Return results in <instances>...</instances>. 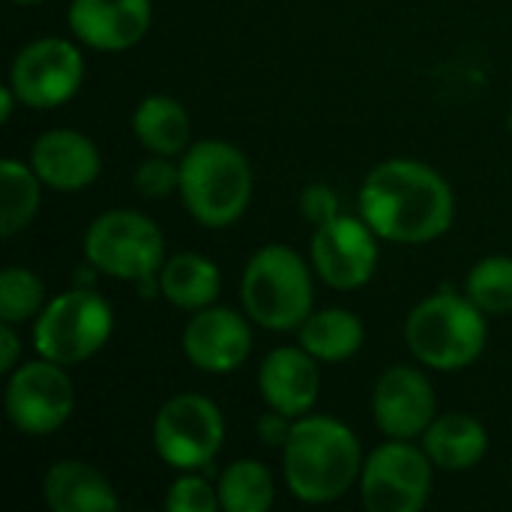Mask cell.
Wrapping results in <instances>:
<instances>
[{
    "label": "cell",
    "mask_w": 512,
    "mask_h": 512,
    "mask_svg": "<svg viewBox=\"0 0 512 512\" xmlns=\"http://www.w3.org/2000/svg\"><path fill=\"white\" fill-rule=\"evenodd\" d=\"M360 216L387 243H432L456 216L450 183L417 159H387L360 186Z\"/></svg>",
    "instance_id": "1"
},
{
    "label": "cell",
    "mask_w": 512,
    "mask_h": 512,
    "mask_svg": "<svg viewBox=\"0 0 512 512\" xmlns=\"http://www.w3.org/2000/svg\"><path fill=\"white\" fill-rule=\"evenodd\" d=\"M363 450L351 426L327 414L294 420L282 447V474L303 504H333L345 498L363 474Z\"/></svg>",
    "instance_id": "2"
},
{
    "label": "cell",
    "mask_w": 512,
    "mask_h": 512,
    "mask_svg": "<svg viewBox=\"0 0 512 512\" xmlns=\"http://www.w3.org/2000/svg\"><path fill=\"white\" fill-rule=\"evenodd\" d=\"M252 189V165L231 141L204 138L180 156V201L204 228H231L246 213Z\"/></svg>",
    "instance_id": "3"
},
{
    "label": "cell",
    "mask_w": 512,
    "mask_h": 512,
    "mask_svg": "<svg viewBox=\"0 0 512 512\" xmlns=\"http://www.w3.org/2000/svg\"><path fill=\"white\" fill-rule=\"evenodd\" d=\"M486 312L465 294L441 291L420 300L405 321V342L414 360L435 372H462L486 351Z\"/></svg>",
    "instance_id": "4"
},
{
    "label": "cell",
    "mask_w": 512,
    "mask_h": 512,
    "mask_svg": "<svg viewBox=\"0 0 512 512\" xmlns=\"http://www.w3.org/2000/svg\"><path fill=\"white\" fill-rule=\"evenodd\" d=\"M243 312L264 330H300L315 306V285L309 264L282 243L261 246L243 270L240 282Z\"/></svg>",
    "instance_id": "5"
},
{
    "label": "cell",
    "mask_w": 512,
    "mask_h": 512,
    "mask_svg": "<svg viewBox=\"0 0 512 512\" xmlns=\"http://www.w3.org/2000/svg\"><path fill=\"white\" fill-rule=\"evenodd\" d=\"M114 333V309L96 288L72 285L51 297L33 318V348L60 366H78L99 354Z\"/></svg>",
    "instance_id": "6"
},
{
    "label": "cell",
    "mask_w": 512,
    "mask_h": 512,
    "mask_svg": "<svg viewBox=\"0 0 512 512\" xmlns=\"http://www.w3.org/2000/svg\"><path fill=\"white\" fill-rule=\"evenodd\" d=\"M84 258L102 276L135 285L159 276L165 264V237L159 225L138 210H105L84 231Z\"/></svg>",
    "instance_id": "7"
},
{
    "label": "cell",
    "mask_w": 512,
    "mask_h": 512,
    "mask_svg": "<svg viewBox=\"0 0 512 512\" xmlns=\"http://www.w3.org/2000/svg\"><path fill=\"white\" fill-rule=\"evenodd\" d=\"M225 441V417L219 405L201 393L171 396L153 417L156 456L174 471L207 468Z\"/></svg>",
    "instance_id": "8"
},
{
    "label": "cell",
    "mask_w": 512,
    "mask_h": 512,
    "mask_svg": "<svg viewBox=\"0 0 512 512\" xmlns=\"http://www.w3.org/2000/svg\"><path fill=\"white\" fill-rule=\"evenodd\" d=\"M435 483V465L411 441H384L369 453L360 474V498L369 512H420Z\"/></svg>",
    "instance_id": "9"
},
{
    "label": "cell",
    "mask_w": 512,
    "mask_h": 512,
    "mask_svg": "<svg viewBox=\"0 0 512 512\" xmlns=\"http://www.w3.org/2000/svg\"><path fill=\"white\" fill-rule=\"evenodd\" d=\"M3 408L15 432L51 435L63 429L75 411V384L66 366L39 357L9 372Z\"/></svg>",
    "instance_id": "10"
},
{
    "label": "cell",
    "mask_w": 512,
    "mask_h": 512,
    "mask_svg": "<svg viewBox=\"0 0 512 512\" xmlns=\"http://www.w3.org/2000/svg\"><path fill=\"white\" fill-rule=\"evenodd\" d=\"M84 81V57L72 39L42 36L27 42L9 66V84L21 105L48 111L69 102Z\"/></svg>",
    "instance_id": "11"
},
{
    "label": "cell",
    "mask_w": 512,
    "mask_h": 512,
    "mask_svg": "<svg viewBox=\"0 0 512 512\" xmlns=\"http://www.w3.org/2000/svg\"><path fill=\"white\" fill-rule=\"evenodd\" d=\"M378 234L360 216H333L312 231L309 255L324 285L336 291L363 288L378 270Z\"/></svg>",
    "instance_id": "12"
},
{
    "label": "cell",
    "mask_w": 512,
    "mask_h": 512,
    "mask_svg": "<svg viewBox=\"0 0 512 512\" xmlns=\"http://www.w3.org/2000/svg\"><path fill=\"white\" fill-rule=\"evenodd\" d=\"M249 315H240L228 306H207L192 312V321L183 327L180 348L186 360L207 375H231L240 369L252 351Z\"/></svg>",
    "instance_id": "13"
},
{
    "label": "cell",
    "mask_w": 512,
    "mask_h": 512,
    "mask_svg": "<svg viewBox=\"0 0 512 512\" xmlns=\"http://www.w3.org/2000/svg\"><path fill=\"white\" fill-rule=\"evenodd\" d=\"M438 399L432 381L411 366H393L387 369L372 390V417L378 432L396 441H414L423 438V432L432 426Z\"/></svg>",
    "instance_id": "14"
},
{
    "label": "cell",
    "mask_w": 512,
    "mask_h": 512,
    "mask_svg": "<svg viewBox=\"0 0 512 512\" xmlns=\"http://www.w3.org/2000/svg\"><path fill=\"white\" fill-rule=\"evenodd\" d=\"M153 21L150 0H72L66 24L72 36L96 51L135 48Z\"/></svg>",
    "instance_id": "15"
},
{
    "label": "cell",
    "mask_w": 512,
    "mask_h": 512,
    "mask_svg": "<svg viewBox=\"0 0 512 512\" xmlns=\"http://www.w3.org/2000/svg\"><path fill=\"white\" fill-rule=\"evenodd\" d=\"M258 393L270 411L291 420L309 414L321 393L318 360L303 345L273 348L258 369Z\"/></svg>",
    "instance_id": "16"
},
{
    "label": "cell",
    "mask_w": 512,
    "mask_h": 512,
    "mask_svg": "<svg viewBox=\"0 0 512 512\" xmlns=\"http://www.w3.org/2000/svg\"><path fill=\"white\" fill-rule=\"evenodd\" d=\"M30 168L48 189L78 192L102 171L99 147L78 129H48L30 147Z\"/></svg>",
    "instance_id": "17"
},
{
    "label": "cell",
    "mask_w": 512,
    "mask_h": 512,
    "mask_svg": "<svg viewBox=\"0 0 512 512\" xmlns=\"http://www.w3.org/2000/svg\"><path fill=\"white\" fill-rule=\"evenodd\" d=\"M42 498L54 512H111L120 498L108 477L81 459H60L42 477Z\"/></svg>",
    "instance_id": "18"
},
{
    "label": "cell",
    "mask_w": 512,
    "mask_h": 512,
    "mask_svg": "<svg viewBox=\"0 0 512 512\" xmlns=\"http://www.w3.org/2000/svg\"><path fill=\"white\" fill-rule=\"evenodd\" d=\"M423 450L441 471H471L489 453V432L471 414H444L423 432Z\"/></svg>",
    "instance_id": "19"
},
{
    "label": "cell",
    "mask_w": 512,
    "mask_h": 512,
    "mask_svg": "<svg viewBox=\"0 0 512 512\" xmlns=\"http://www.w3.org/2000/svg\"><path fill=\"white\" fill-rule=\"evenodd\" d=\"M135 141L156 156H183L192 138V120L183 102L165 93L144 96L132 111Z\"/></svg>",
    "instance_id": "20"
},
{
    "label": "cell",
    "mask_w": 512,
    "mask_h": 512,
    "mask_svg": "<svg viewBox=\"0 0 512 512\" xmlns=\"http://www.w3.org/2000/svg\"><path fill=\"white\" fill-rule=\"evenodd\" d=\"M159 288L162 297L183 309V312H198L216 303L222 291V273L219 267L198 252H177L165 258L159 270Z\"/></svg>",
    "instance_id": "21"
},
{
    "label": "cell",
    "mask_w": 512,
    "mask_h": 512,
    "mask_svg": "<svg viewBox=\"0 0 512 512\" xmlns=\"http://www.w3.org/2000/svg\"><path fill=\"white\" fill-rule=\"evenodd\" d=\"M297 333H300V345L318 363H345L363 348L366 339L363 321L351 309L312 312Z\"/></svg>",
    "instance_id": "22"
},
{
    "label": "cell",
    "mask_w": 512,
    "mask_h": 512,
    "mask_svg": "<svg viewBox=\"0 0 512 512\" xmlns=\"http://www.w3.org/2000/svg\"><path fill=\"white\" fill-rule=\"evenodd\" d=\"M42 180L30 168V162L3 159L0 165V234L12 240L21 234L39 213L42 204Z\"/></svg>",
    "instance_id": "23"
},
{
    "label": "cell",
    "mask_w": 512,
    "mask_h": 512,
    "mask_svg": "<svg viewBox=\"0 0 512 512\" xmlns=\"http://www.w3.org/2000/svg\"><path fill=\"white\" fill-rule=\"evenodd\" d=\"M216 489L225 512H267L276 501L273 477L258 459H234L219 474Z\"/></svg>",
    "instance_id": "24"
},
{
    "label": "cell",
    "mask_w": 512,
    "mask_h": 512,
    "mask_svg": "<svg viewBox=\"0 0 512 512\" xmlns=\"http://www.w3.org/2000/svg\"><path fill=\"white\" fill-rule=\"evenodd\" d=\"M465 294L486 312V315H507L512 312V258L492 255L471 267L465 279Z\"/></svg>",
    "instance_id": "25"
},
{
    "label": "cell",
    "mask_w": 512,
    "mask_h": 512,
    "mask_svg": "<svg viewBox=\"0 0 512 512\" xmlns=\"http://www.w3.org/2000/svg\"><path fill=\"white\" fill-rule=\"evenodd\" d=\"M45 285L27 267H6L0 273V321L24 324L45 306Z\"/></svg>",
    "instance_id": "26"
},
{
    "label": "cell",
    "mask_w": 512,
    "mask_h": 512,
    "mask_svg": "<svg viewBox=\"0 0 512 512\" xmlns=\"http://www.w3.org/2000/svg\"><path fill=\"white\" fill-rule=\"evenodd\" d=\"M165 510L171 512H216L222 510L219 489H213L198 471H180L165 495Z\"/></svg>",
    "instance_id": "27"
},
{
    "label": "cell",
    "mask_w": 512,
    "mask_h": 512,
    "mask_svg": "<svg viewBox=\"0 0 512 512\" xmlns=\"http://www.w3.org/2000/svg\"><path fill=\"white\" fill-rule=\"evenodd\" d=\"M132 186L144 198H168L171 192H180V162L174 156H150L135 168Z\"/></svg>",
    "instance_id": "28"
},
{
    "label": "cell",
    "mask_w": 512,
    "mask_h": 512,
    "mask_svg": "<svg viewBox=\"0 0 512 512\" xmlns=\"http://www.w3.org/2000/svg\"><path fill=\"white\" fill-rule=\"evenodd\" d=\"M300 213H303L306 222L321 225V222L339 216V198L327 183H309L300 192Z\"/></svg>",
    "instance_id": "29"
},
{
    "label": "cell",
    "mask_w": 512,
    "mask_h": 512,
    "mask_svg": "<svg viewBox=\"0 0 512 512\" xmlns=\"http://www.w3.org/2000/svg\"><path fill=\"white\" fill-rule=\"evenodd\" d=\"M291 426H294V420L291 417H285V414H279V411H270L267 408V414L264 417H258V423H255V432H258V438H261V444H267V447H285V441H288V435H291Z\"/></svg>",
    "instance_id": "30"
},
{
    "label": "cell",
    "mask_w": 512,
    "mask_h": 512,
    "mask_svg": "<svg viewBox=\"0 0 512 512\" xmlns=\"http://www.w3.org/2000/svg\"><path fill=\"white\" fill-rule=\"evenodd\" d=\"M18 354H21V339L15 333V324H0V372L9 375L18 366Z\"/></svg>",
    "instance_id": "31"
},
{
    "label": "cell",
    "mask_w": 512,
    "mask_h": 512,
    "mask_svg": "<svg viewBox=\"0 0 512 512\" xmlns=\"http://www.w3.org/2000/svg\"><path fill=\"white\" fill-rule=\"evenodd\" d=\"M15 105H21V99H18V93L12 90V84L6 81V84L0 87V123H9V120H12Z\"/></svg>",
    "instance_id": "32"
},
{
    "label": "cell",
    "mask_w": 512,
    "mask_h": 512,
    "mask_svg": "<svg viewBox=\"0 0 512 512\" xmlns=\"http://www.w3.org/2000/svg\"><path fill=\"white\" fill-rule=\"evenodd\" d=\"M12 3H18V6H36V3H45V0H12Z\"/></svg>",
    "instance_id": "33"
},
{
    "label": "cell",
    "mask_w": 512,
    "mask_h": 512,
    "mask_svg": "<svg viewBox=\"0 0 512 512\" xmlns=\"http://www.w3.org/2000/svg\"><path fill=\"white\" fill-rule=\"evenodd\" d=\"M510 132H512V108H510Z\"/></svg>",
    "instance_id": "34"
}]
</instances>
